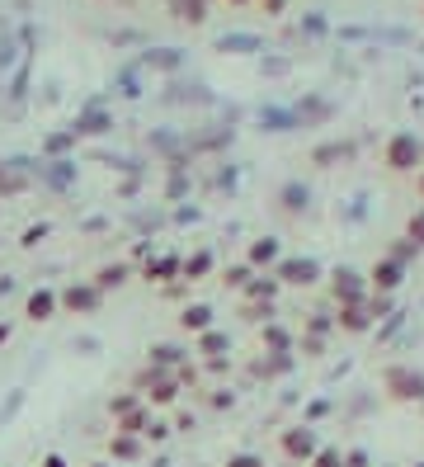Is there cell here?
I'll list each match as a JSON object with an SVG mask.
<instances>
[{"label": "cell", "instance_id": "obj_14", "mask_svg": "<svg viewBox=\"0 0 424 467\" xmlns=\"http://www.w3.org/2000/svg\"><path fill=\"white\" fill-rule=\"evenodd\" d=\"M232 354V336L222 331V326H212V331L193 336V359H226Z\"/></svg>", "mask_w": 424, "mask_h": 467}, {"label": "cell", "instance_id": "obj_36", "mask_svg": "<svg viewBox=\"0 0 424 467\" xmlns=\"http://www.w3.org/2000/svg\"><path fill=\"white\" fill-rule=\"evenodd\" d=\"M170 425H175V434H193V425H198V420H193V416H184V410H180V416L170 420Z\"/></svg>", "mask_w": 424, "mask_h": 467}, {"label": "cell", "instance_id": "obj_28", "mask_svg": "<svg viewBox=\"0 0 424 467\" xmlns=\"http://www.w3.org/2000/svg\"><path fill=\"white\" fill-rule=\"evenodd\" d=\"M401 236H410V241L419 245V251H424V203H419V208L406 217V232H401Z\"/></svg>", "mask_w": 424, "mask_h": 467}, {"label": "cell", "instance_id": "obj_24", "mask_svg": "<svg viewBox=\"0 0 424 467\" xmlns=\"http://www.w3.org/2000/svg\"><path fill=\"white\" fill-rule=\"evenodd\" d=\"M382 255H391L396 265H406V269H410V265H415V260H419L424 251H419V245H415L410 236H396V241L387 245V251H382Z\"/></svg>", "mask_w": 424, "mask_h": 467}, {"label": "cell", "instance_id": "obj_29", "mask_svg": "<svg viewBox=\"0 0 424 467\" xmlns=\"http://www.w3.org/2000/svg\"><path fill=\"white\" fill-rule=\"evenodd\" d=\"M170 434H175V425L160 420V416H151V425H147V434H141V439H147V444H165Z\"/></svg>", "mask_w": 424, "mask_h": 467}, {"label": "cell", "instance_id": "obj_6", "mask_svg": "<svg viewBox=\"0 0 424 467\" xmlns=\"http://www.w3.org/2000/svg\"><path fill=\"white\" fill-rule=\"evenodd\" d=\"M57 297H62L67 317H95L104 307V293L95 288V279H71L67 288H57Z\"/></svg>", "mask_w": 424, "mask_h": 467}, {"label": "cell", "instance_id": "obj_1", "mask_svg": "<svg viewBox=\"0 0 424 467\" xmlns=\"http://www.w3.org/2000/svg\"><path fill=\"white\" fill-rule=\"evenodd\" d=\"M132 392H141V401H147L151 410H165V406H175L180 401V378L170 373V368H151V364H141L132 373Z\"/></svg>", "mask_w": 424, "mask_h": 467}, {"label": "cell", "instance_id": "obj_44", "mask_svg": "<svg viewBox=\"0 0 424 467\" xmlns=\"http://www.w3.org/2000/svg\"><path fill=\"white\" fill-rule=\"evenodd\" d=\"M419 416H424V401H419Z\"/></svg>", "mask_w": 424, "mask_h": 467}, {"label": "cell", "instance_id": "obj_20", "mask_svg": "<svg viewBox=\"0 0 424 467\" xmlns=\"http://www.w3.org/2000/svg\"><path fill=\"white\" fill-rule=\"evenodd\" d=\"M306 203H311V189H306V184L288 180V184L278 189V213H288V217H302V213H306Z\"/></svg>", "mask_w": 424, "mask_h": 467}, {"label": "cell", "instance_id": "obj_19", "mask_svg": "<svg viewBox=\"0 0 424 467\" xmlns=\"http://www.w3.org/2000/svg\"><path fill=\"white\" fill-rule=\"evenodd\" d=\"M208 274H217V255H212V251L184 255V265H180V279H184V284H203Z\"/></svg>", "mask_w": 424, "mask_h": 467}, {"label": "cell", "instance_id": "obj_37", "mask_svg": "<svg viewBox=\"0 0 424 467\" xmlns=\"http://www.w3.org/2000/svg\"><path fill=\"white\" fill-rule=\"evenodd\" d=\"M203 368L208 373H232V354H226V359H203Z\"/></svg>", "mask_w": 424, "mask_h": 467}, {"label": "cell", "instance_id": "obj_15", "mask_svg": "<svg viewBox=\"0 0 424 467\" xmlns=\"http://www.w3.org/2000/svg\"><path fill=\"white\" fill-rule=\"evenodd\" d=\"M260 349L264 354H297V340H293V331L283 321H264L260 326Z\"/></svg>", "mask_w": 424, "mask_h": 467}, {"label": "cell", "instance_id": "obj_25", "mask_svg": "<svg viewBox=\"0 0 424 467\" xmlns=\"http://www.w3.org/2000/svg\"><path fill=\"white\" fill-rule=\"evenodd\" d=\"M293 364H297V354H264V359L254 364V373H260V378H283Z\"/></svg>", "mask_w": 424, "mask_h": 467}, {"label": "cell", "instance_id": "obj_38", "mask_svg": "<svg viewBox=\"0 0 424 467\" xmlns=\"http://www.w3.org/2000/svg\"><path fill=\"white\" fill-rule=\"evenodd\" d=\"M43 236H47V223H38V227H28V232H24V245H38Z\"/></svg>", "mask_w": 424, "mask_h": 467}, {"label": "cell", "instance_id": "obj_2", "mask_svg": "<svg viewBox=\"0 0 424 467\" xmlns=\"http://www.w3.org/2000/svg\"><path fill=\"white\" fill-rule=\"evenodd\" d=\"M377 382H382V397L396 401V406H419L424 401V368H415V364H387Z\"/></svg>", "mask_w": 424, "mask_h": 467}, {"label": "cell", "instance_id": "obj_27", "mask_svg": "<svg viewBox=\"0 0 424 467\" xmlns=\"http://www.w3.org/2000/svg\"><path fill=\"white\" fill-rule=\"evenodd\" d=\"M306 467H345V449H330V444H321V449H316V458H311Z\"/></svg>", "mask_w": 424, "mask_h": 467}, {"label": "cell", "instance_id": "obj_13", "mask_svg": "<svg viewBox=\"0 0 424 467\" xmlns=\"http://www.w3.org/2000/svg\"><path fill=\"white\" fill-rule=\"evenodd\" d=\"M217 326V312L208 307V302H189V307L180 312V331L193 340V336H203V331H212Z\"/></svg>", "mask_w": 424, "mask_h": 467}, {"label": "cell", "instance_id": "obj_7", "mask_svg": "<svg viewBox=\"0 0 424 467\" xmlns=\"http://www.w3.org/2000/svg\"><path fill=\"white\" fill-rule=\"evenodd\" d=\"M326 284H330V302H335V307H349V302H363L367 297V279H363L358 269H349V265L330 269Z\"/></svg>", "mask_w": 424, "mask_h": 467}, {"label": "cell", "instance_id": "obj_11", "mask_svg": "<svg viewBox=\"0 0 424 467\" xmlns=\"http://www.w3.org/2000/svg\"><path fill=\"white\" fill-rule=\"evenodd\" d=\"M278 260H283V241H278V236H254V241L245 245V265H250L254 274H269Z\"/></svg>", "mask_w": 424, "mask_h": 467}, {"label": "cell", "instance_id": "obj_16", "mask_svg": "<svg viewBox=\"0 0 424 467\" xmlns=\"http://www.w3.org/2000/svg\"><path fill=\"white\" fill-rule=\"evenodd\" d=\"M132 284V265L128 260H113V265H99L95 269V288L109 297V293H119V288H128Z\"/></svg>", "mask_w": 424, "mask_h": 467}, {"label": "cell", "instance_id": "obj_22", "mask_svg": "<svg viewBox=\"0 0 424 467\" xmlns=\"http://www.w3.org/2000/svg\"><path fill=\"white\" fill-rule=\"evenodd\" d=\"M137 406H147V401H141V392H132V388L113 392V397H109V420H123V416H132Z\"/></svg>", "mask_w": 424, "mask_h": 467}, {"label": "cell", "instance_id": "obj_17", "mask_svg": "<svg viewBox=\"0 0 424 467\" xmlns=\"http://www.w3.org/2000/svg\"><path fill=\"white\" fill-rule=\"evenodd\" d=\"M141 453H147V439H137V434H119V430L109 434V458L119 462V467H123V462H137Z\"/></svg>", "mask_w": 424, "mask_h": 467}, {"label": "cell", "instance_id": "obj_9", "mask_svg": "<svg viewBox=\"0 0 424 467\" xmlns=\"http://www.w3.org/2000/svg\"><path fill=\"white\" fill-rule=\"evenodd\" d=\"M377 326V312H373V302H349V307H335V331L339 336H367Z\"/></svg>", "mask_w": 424, "mask_h": 467}, {"label": "cell", "instance_id": "obj_31", "mask_svg": "<svg viewBox=\"0 0 424 467\" xmlns=\"http://www.w3.org/2000/svg\"><path fill=\"white\" fill-rule=\"evenodd\" d=\"M345 156H354V147H316V166H330V161H345Z\"/></svg>", "mask_w": 424, "mask_h": 467}, {"label": "cell", "instance_id": "obj_23", "mask_svg": "<svg viewBox=\"0 0 424 467\" xmlns=\"http://www.w3.org/2000/svg\"><path fill=\"white\" fill-rule=\"evenodd\" d=\"M151 416H156L151 406H137L132 416H123V420H113V430H119V434H137V439H141V434H147V425H151Z\"/></svg>", "mask_w": 424, "mask_h": 467}, {"label": "cell", "instance_id": "obj_33", "mask_svg": "<svg viewBox=\"0 0 424 467\" xmlns=\"http://www.w3.org/2000/svg\"><path fill=\"white\" fill-rule=\"evenodd\" d=\"M297 349L306 354V359H316V354H326V336H302Z\"/></svg>", "mask_w": 424, "mask_h": 467}, {"label": "cell", "instance_id": "obj_41", "mask_svg": "<svg viewBox=\"0 0 424 467\" xmlns=\"http://www.w3.org/2000/svg\"><path fill=\"white\" fill-rule=\"evenodd\" d=\"M85 467H119V462H113V458H95V462H85Z\"/></svg>", "mask_w": 424, "mask_h": 467}, {"label": "cell", "instance_id": "obj_26", "mask_svg": "<svg viewBox=\"0 0 424 467\" xmlns=\"http://www.w3.org/2000/svg\"><path fill=\"white\" fill-rule=\"evenodd\" d=\"M217 279H222V284H226V288H232V293H241V288H245V284H250V279H254V269H250V265H245V260H236V265H226V269H222V274H217Z\"/></svg>", "mask_w": 424, "mask_h": 467}, {"label": "cell", "instance_id": "obj_45", "mask_svg": "<svg viewBox=\"0 0 424 467\" xmlns=\"http://www.w3.org/2000/svg\"><path fill=\"white\" fill-rule=\"evenodd\" d=\"M410 467H424V462H410Z\"/></svg>", "mask_w": 424, "mask_h": 467}, {"label": "cell", "instance_id": "obj_5", "mask_svg": "<svg viewBox=\"0 0 424 467\" xmlns=\"http://www.w3.org/2000/svg\"><path fill=\"white\" fill-rule=\"evenodd\" d=\"M316 449H321V434H316V425H288V430H283L278 434V453L283 458H288L293 467H306L311 458H316Z\"/></svg>", "mask_w": 424, "mask_h": 467}, {"label": "cell", "instance_id": "obj_12", "mask_svg": "<svg viewBox=\"0 0 424 467\" xmlns=\"http://www.w3.org/2000/svg\"><path fill=\"white\" fill-rule=\"evenodd\" d=\"M189 359H193V349L189 345H175V340H156L147 349V364L151 368H170V373H175L180 364H189Z\"/></svg>", "mask_w": 424, "mask_h": 467}, {"label": "cell", "instance_id": "obj_30", "mask_svg": "<svg viewBox=\"0 0 424 467\" xmlns=\"http://www.w3.org/2000/svg\"><path fill=\"white\" fill-rule=\"evenodd\" d=\"M19 189H28V175H15L10 166H0V194H19Z\"/></svg>", "mask_w": 424, "mask_h": 467}, {"label": "cell", "instance_id": "obj_4", "mask_svg": "<svg viewBox=\"0 0 424 467\" xmlns=\"http://www.w3.org/2000/svg\"><path fill=\"white\" fill-rule=\"evenodd\" d=\"M269 274H274L283 288H316V284H326L321 260H311V255H283Z\"/></svg>", "mask_w": 424, "mask_h": 467}, {"label": "cell", "instance_id": "obj_10", "mask_svg": "<svg viewBox=\"0 0 424 467\" xmlns=\"http://www.w3.org/2000/svg\"><path fill=\"white\" fill-rule=\"evenodd\" d=\"M62 317V297H57V288H34L24 297V321H34V326H47V321H57Z\"/></svg>", "mask_w": 424, "mask_h": 467}, {"label": "cell", "instance_id": "obj_40", "mask_svg": "<svg viewBox=\"0 0 424 467\" xmlns=\"http://www.w3.org/2000/svg\"><path fill=\"white\" fill-rule=\"evenodd\" d=\"M415 194H419V203H424V166L415 171Z\"/></svg>", "mask_w": 424, "mask_h": 467}, {"label": "cell", "instance_id": "obj_42", "mask_svg": "<svg viewBox=\"0 0 424 467\" xmlns=\"http://www.w3.org/2000/svg\"><path fill=\"white\" fill-rule=\"evenodd\" d=\"M0 345H10V326L5 321H0Z\"/></svg>", "mask_w": 424, "mask_h": 467}, {"label": "cell", "instance_id": "obj_18", "mask_svg": "<svg viewBox=\"0 0 424 467\" xmlns=\"http://www.w3.org/2000/svg\"><path fill=\"white\" fill-rule=\"evenodd\" d=\"M180 265H184V255H151L147 265H141V279L147 284H170V279H180Z\"/></svg>", "mask_w": 424, "mask_h": 467}, {"label": "cell", "instance_id": "obj_35", "mask_svg": "<svg viewBox=\"0 0 424 467\" xmlns=\"http://www.w3.org/2000/svg\"><path fill=\"white\" fill-rule=\"evenodd\" d=\"M208 406H212V410H232V406H236V397H232V392H226V388H212V397H208Z\"/></svg>", "mask_w": 424, "mask_h": 467}, {"label": "cell", "instance_id": "obj_34", "mask_svg": "<svg viewBox=\"0 0 424 467\" xmlns=\"http://www.w3.org/2000/svg\"><path fill=\"white\" fill-rule=\"evenodd\" d=\"M222 467H264V458L260 453H226Z\"/></svg>", "mask_w": 424, "mask_h": 467}, {"label": "cell", "instance_id": "obj_39", "mask_svg": "<svg viewBox=\"0 0 424 467\" xmlns=\"http://www.w3.org/2000/svg\"><path fill=\"white\" fill-rule=\"evenodd\" d=\"M38 467H71V462H67L62 453H43V462H38Z\"/></svg>", "mask_w": 424, "mask_h": 467}, {"label": "cell", "instance_id": "obj_46", "mask_svg": "<svg viewBox=\"0 0 424 467\" xmlns=\"http://www.w3.org/2000/svg\"><path fill=\"white\" fill-rule=\"evenodd\" d=\"M377 467H391V462H377Z\"/></svg>", "mask_w": 424, "mask_h": 467}, {"label": "cell", "instance_id": "obj_3", "mask_svg": "<svg viewBox=\"0 0 424 467\" xmlns=\"http://www.w3.org/2000/svg\"><path fill=\"white\" fill-rule=\"evenodd\" d=\"M382 166L391 175H415L424 166V142H419L415 132H391L387 147H382Z\"/></svg>", "mask_w": 424, "mask_h": 467}, {"label": "cell", "instance_id": "obj_21", "mask_svg": "<svg viewBox=\"0 0 424 467\" xmlns=\"http://www.w3.org/2000/svg\"><path fill=\"white\" fill-rule=\"evenodd\" d=\"M283 284L274 279V274H254V279L241 288V302H278Z\"/></svg>", "mask_w": 424, "mask_h": 467}, {"label": "cell", "instance_id": "obj_32", "mask_svg": "<svg viewBox=\"0 0 424 467\" xmlns=\"http://www.w3.org/2000/svg\"><path fill=\"white\" fill-rule=\"evenodd\" d=\"M345 467H373V453L363 444H354V449H345Z\"/></svg>", "mask_w": 424, "mask_h": 467}, {"label": "cell", "instance_id": "obj_8", "mask_svg": "<svg viewBox=\"0 0 424 467\" xmlns=\"http://www.w3.org/2000/svg\"><path fill=\"white\" fill-rule=\"evenodd\" d=\"M406 265H396L391 255H377L373 265H367V274H363V279H367V293H382V297H391V293H401V284H406Z\"/></svg>", "mask_w": 424, "mask_h": 467}, {"label": "cell", "instance_id": "obj_43", "mask_svg": "<svg viewBox=\"0 0 424 467\" xmlns=\"http://www.w3.org/2000/svg\"><path fill=\"white\" fill-rule=\"evenodd\" d=\"M226 5H250V0H226Z\"/></svg>", "mask_w": 424, "mask_h": 467}]
</instances>
